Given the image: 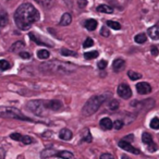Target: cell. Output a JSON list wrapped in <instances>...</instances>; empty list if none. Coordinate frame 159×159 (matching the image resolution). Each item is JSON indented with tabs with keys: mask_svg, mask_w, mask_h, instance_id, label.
Here are the masks:
<instances>
[{
	"mask_svg": "<svg viewBox=\"0 0 159 159\" xmlns=\"http://www.w3.org/2000/svg\"><path fill=\"white\" fill-rule=\"evenodd\" d=\"M39 19V13L32 3H22L14 12V22L19 30L26 31Z\"/></svg>",
	"mask_w": 159,
	"mask_h": 159,
	"instance_id": "1",
	"label": "cell"
},
{
	"mask_svg": "<svg viewBox=\"0 0 159 159\" xmlns=\"http://www.w3.org/2000/svg\"><path fill=\"white\" fill-rule=\"evenodd\" d=\"M39 69L43 72H51L59 73V74H70L77 70V66L69 62H60V61H50L44 62L40 64Z\"/></svg>",
	"mask_w": 159,
	"mask_h": 159,
	"instance_id": "2",
	"label": "cell"
},
{
	"mask_svg": "<svg viewBox=\"0 0 159 159\" xmlns=\"http://www.w3.org/2000/svg\"><path fill=\"white\" fill-rule=\"evenodd\" d=\"M108 94H102V95H96L89 98L84 105L82 109V115L85 117H89V116L94 115L98 109L100 108L102 104L108 99Z\"/></svg>",
	"mask_w": 159,
	"mask_h": 159,
	"instance_id": "3",
	"label": "cell"
},
{
	"mask_svg": "<svg viewBox=\"0 0 159 159\" xmlns=\"http://www.w3.org/2000/svg\"><path fill=\"white\" fill-rule=\"evenodd\" d=\"M0 117L11 118V119L16 120H24V121H33L31 118L24 116L19 109L14 108V107L0 106Z\"/></svg>",
	"mask_w": 159,
	"mask_h": 159,
	"instance_id": "4",
	"label": "cell"
},
{
	"mask_svg": "<svg viewBox=\"0 0 159 159\" xmlns=\"http://www.w3.org/2000/svg\"><path fill=\"white\" fill-rule=\"evenodd\" d=\"M26 107L29 110L34 112L37 116H45L46 113V106H45V100H30L26 102Z\"/></svg>",
	"mask_w": 159,
	"mask_h": 159,
	"instance_id": "5",
	"label": "cell"
},
{
	"mask_svg": "<svg viewBox=\"0 0 159 159\" xmlns=\"http://www.w3.org/2000/svg\"><path fill=\"white\" fill-rule=\"evenodd\" d=\"M142 141H143V143L147 146L148 150H149L150 152H155L157 150V145L154 143L152 135H150L149 133L144 132L143 135H142Z\"/></svg>",
	"mask_w": 159,
	"mask_h": 159,
	"instance_id": "6",
	"label": "cell"
},
{
	"mask_svg": "<svg viewBox=\"0 0 159 159\" xmlns=\"http://www.w3.org/2000/svg\"><path fill=\"white\" fill-rule=\"evenodd\" d=\"M118 95L120 96V97L124 98V99H129L130 97H132V91H131L130 86H129L128 84H125V83H122V84H120L119 86H118Z\"/></svg>",
	"mask_w": 159,
	"mask_h": 159,
	"instance_id": "7",
	"label": "cell"
},
{
	"mask_svg": "<svg viewBox=\"0 0 159 159\" xmlns=\"http://www.w3.org/2000/svg\"><path fill=\"white\" fill-rule=\"evenodd\" d=\"M118 145H119V147H121L123 150H126V152H132V154H135V155H139V149L133 147V146L131 145L129 142L124 141V139H121V141H119Z\"/></svg>",
	"mask_w": 159,
	"mask_h": 159,
	"instance_id": "8",
	"label": "cell"
},
{
	"mask_svg": "<svg viewBox=\"0 0 159 159\" xmlns=\"http://www.w3.org/2000/svg\"><path fill=\"white\" fill-rule=\"evenodd\" d=\"M45 106H46L47 110H53L58 111L62 108V102L60 100H45Z\"/></svg>",
	"mask_w": 159,
	"mask_h": 159,
	"instance_id": "9",
	"label": "cell"
},
{
	"mask_svg": "<svg viewBox=\"0 0 159 159\" xmlns=\"http://www.w3.org/2000/svg\"><path fill=\"white\" fill-rule=\"evenodd\" d=\"M136 91L141 95H147L152 92V86L146 82H141L136 84Z\"/></svg>",
	"mask_w": 159,
	"mask_h": 159,
	"instance_id": "10",
	"label": "cell"
},
{
	"mask_svg": "<svg viewBox=\"0 0 159 159\" xmlns=\"http://www.w3.org/2000/svg\"><path fill=\"white\" fill-rule=\"evenodd\" d=\"M147 33L152 39H154V40L159 39V26L158 25H154V26L149 27L148 31H147Z\"/></svg>",
	"mask_w": 159,
	"mask_h": 159,
	"instance_id": "11",
	"label": "cell"
},
{
	"mask_svg": "<svg viewBox=\"0 0 159 159\" xmlns=\"http://www.w3.org/2000/svg\"><path fill=\"white\" fill-rule=\"evenodd\" d=\"M30 38H31L33 42H35L37 45H39V46H48V47H52L53 45L51 44V43H46V42H43V40H40L39 36L38 35H35L34 33H30L29 34Z\"/></svg>",
	"mask_w": 159,
	"mask_h": 159,
	"instance_id": "12",
	"label": "cell"
},
{
	"mask_svg": "<svg viewBox=\"0 0 159 159\" xmlns=\"http://www.w3.org/2000/svg\"><path fill=\"white\" fill-rule=\"evenodd\" d=\"M99 125L104 130H111L113 128V122L111 121L110 118H102L99 122Z\"/></svg>",
	"mask_w": 159,
	"mask_h": 159,
	"instance_id": "13",
	"label": "cell"
},
{
	"mask_svg": "<svg viewBox=\"0 0 159 159\" xmlns=\"http://www.w3.org/2000/svg\"><path fill=\"white\" fill-rule=\"evenodd\" d=\"M59 137L62 141H70L73 137V133H72V131L69 130V129H62L59 133Z\"/></svg>",
	"mask_w": 159,
	"mask_h": 159,
	"instance_id": "14",
	"label": "cell"
},
{
	"mask_svg": "<svg viewBox=\"0 0 159 159\" xmlns=\"http://www.w3.org/2000/svg\"><path fill=\"white\" fill-rule=\"evenodd\" d=\"M56 154H57V150L56 149H53V148H46V149H44L40 152V157L43 159H46L50 158V157H56Z\"/></svg>",
	"mask_w": 159,
	"mask_h": 159,
	"instance_id": "15",
	"label": "cell"
},
{
	"mask_svg": "<svg viewBox=\"0 0 159 159\" xmlns=\"http://www.w3.org/2000/svg\"><path fill=\"white\" fill-rule=\"evenodd\" d=\"M71 22H72V16H71V14L69 13H64L63 16H61V20H60V25H62V26H68V25L71 24Z\"/></svg>",
	"mask_w": 159,
	"mask_h": 159,
	"instance_id": "16",
	"label": "cell"
},
{
	"mask_svg": "<svg viewBox=\"0 0 159 159\" xmlns=\"http://www.w3.org/2000/svg\"><path fill=\"white\" fill-rule=\"evenodd\" d=\"M97 24H98V22L96 20H94V19H89V20L85 22L84 26L86 27V30H89V31H95L96 27H97Z\"/></svg>",
	"mask_w": 159,
	"mask_h": 159,
	"instance_id": "17",
	"label": "cell"
},
{
	"mask_svg": "<svg viewBox=\"0 0 159 159\" xmlns=\"http://www.w3.org/2000/svg\"><path fill=\"white\" fill-rule=\"evenodd\" d=\"M56 157H59V158L62 159H73L74 158V155L71 152H68V150H62V152H57Z\"/></svg>",
	"mask_w": 159,
	"mask_h": 159,
	"instance_id": "18",
	"label": "cell"
},
{
	"mask_svg": "<svg viewBox=\"0 0 159 159\" xmlns=\"http://www.w3.org/2000/svg\"><path fill=\"white\" fill-rule=\"evenodd\" d=\"M96 10H97L98 12H102V13H107V14H110V13H112V12H113V9L108 5L98 6V7L96 8Z\"/></svg>",
	"mask_w": 159,
	"mask_h": 159,
	"instance_id": "19",
	"label": "cell"
},
{
	"mask_svg": "<svg viewBox=\"0 0 159 159\" xmlns=\"http://www.w3.org/2000/svg\"><path fill=\"white\" fill-rule=\"evenodd\" d=\"M123 66H124V60L122 59H116L112 63V68L116 72H119Z\"/></svg>",
	"mask_w": 159,
	"mask_h": 159,
	"instance_id": "20",
	"label": "cell"
},
{
	"mask_svg": "<svg viewBox=\"0 0 159 159\" xmlns=\"http://www.w3.org/2000/svg\"><path fill=\"white\" fill-rule=\"evenodd\" d=\"M24 46H25V45H24V43H23V42H16V43H14V44L12 45L11 48H10V50L14 51V52H19L21 49L24 48Z\"/></svg>",
	"mask_w": 159,
	"mask_h": 159,
	"instance_id": "21",
	"label": "cell"
},
{
	"mask_svg": "<svg viewBox=\"0 0 159 159\" xmlns=\"http://www.w3.org/2000/svg\"><path fill=\"white\" fill-rule=\"evenodd\" d=\"M35 1L37 3H39L42 7L47 8V9L51 8V7H52V5H53V0H35Z\"/></svg>",
	"mask_w": 159,
	"mask_h": 159,
	"instance_id": "22",
	"label": "cell"
},
{
	"mask_svg": "<svg viewBox=\"0 0 159 159\" xmlns=\"http://www.w3.org/2000/svg\"><path fill=\"white\" fill-rule=\"evenodd\" d=\"M50 53H49L48 50L46 49H40V50L37 51V57L39 58L40 60H45V59H48Z\"/></svg>",
	"mask_w": 159,
	"mask_h": 159,
	"instance_id": "23",
	"label": "cell"
},
{
	"mask_svg": "<svg viewBox=\"0 0 159 159\" xmlns=\"http://www.w3.org/2000/svg\"><path fill=\"white\" fill-rule=\"evenodd\" d=\"M8 24V14L5 11L0 13V27H5Z\"/></svg>",
	"mask_w": 159,
	"mask_h": 159,
	"instance_id": "24",
	"label": "cell"
},
{
	"mask_svg": "<svg viewBox=\"0 0 159 159\" xmlns=\"http://www.w3.org/2000/svg\"><path fill=\"white\" fill-rule=\"evenodd\" d=\"M107 26L108 27H111L112 30H116V31H119V30H121V24L118 22H116V21H107Z\"/></svg>",
	"mask_w": 159,
	"mask_h": 159,
	"instance_id": "25",
	"label": "cell"
},
{
	"mask_svg": "<svg viewBox=\"0 0 159 159\" xmlns=\"http://www.w3.org/2000/svg\"><path fill=\"white\" fill-rule=\"evenodd\" d=\"M134 39L137 44H144V43H146V40H147V36L144 33H141V34H137Z\"/></svg>",
	"mask_w": 159,
	"mask_h": 159,
	"instance_id": "26",
	"label": "cell"
},
{
	"mask_svg": "<svg viewBox=\"0 0 159 159\" xmlns=\"http://www.w3.org/2000/svg\"><path fill=\"white\" fill-rule=\"evenodd\" d=\"M128 76L130 77L132 81H136V80L142 79V74H141V73L134 72V71H129V72H128Z\"/></svg>",
	"mask_w": 159,
	"mask_h": 159,
	"instance_id": "27",
	"label": "cell"
},
{
	"mask_svg": "<svg viewBox=\"0 0 159 159\" xmlns=\"http://www.w3.org/2000/svg\"><path fill=\"white\" fill-rule=\"evenodd\" d=\"M99 56L98 51H89V52H85L84 53V58L85 59H95Z\"/></svg>",
	"mask_w": 159,
	"mask_h": 159,
	"instance_id": "28",
	"label": "cell"
},
{
	"mask_svg": "<svg viewBox=\"0 0 159 159\" xmlns=\"http://www.w3.org/2000/svg\"><path fill=\"white\" fill-rule=\"evenodd\" d=\"M61 55L62 56H66V57H69V56H72V57H76V52L72 50H69L66 48H62L61 49Z\"/></svg>",
	"mask_w": 159,
	"mask_h": 159,
	"instance_id": "29",
	"label": "cell"
},
{
	"mask_svg": "<svg viewBox=\"0 0 159 159\" xmlns=\"http://www.w3.org/2000/svg\"><path fill=\"white\" fill-rule=\"evenodd\" d=\"M10 68H11V64H10L7 60H0V70L6 71Z\"/></svg>",
	"mask_w": 159,
	"mask_h": 159,
	"instance_id": "30",
	"label": "cell"
},
{
	"mask_svg": "<svg viewBox=\"0 0 159 159\" xmlns=\"http://www.w3.org/2000/svg\"><path fill=\"white\" fill-rule=\"evenodd\" d=\"M21 142H22L23 144H25V145H29V144H33L34 142V139L31 136H27V135H22V139H21Z\"/></svg>",
	"mask_w": 159,
	"mask_h": 159,
	"instance_id": "31",
	"label": "cell"
},
{
	"mask_svg": "<svg viewBox=\"0 0 159 159\" xmlns=\"http://www.w3.org/2000/svg\"><path fill=\"white\" fill-rule=\"evenodd\" d=\"M118 108H119V102H118V100L112 99L110 102H109V109H110L111 111L118 110Z\"/></svg>",
	"mask_w": 159,
	"mask_h": 159,
	"instance_id": "32",
	"label": "cell"
},
{
	"mask_svg": "<svg viewBox=\"0 0 159 159\" xmlns=\"http://www.w3.org/2000/svg\"><path fill=\"white\" fill-rule=\"evenodd\" d=\"M92 139H93V137H92V134H91V132H89V130H85L84 133H83V141L91 143Z\"/></svg>",
	"mask_w": 159,
	"mask_h": 159,
	"instance_id": "33",
	"label": "cell"
},
{
	"mask_svg": "<svg viewBox=\"0 0 159 159\" xmlns=\"http://www.w3.org/2000/svg\"><path fill=\"white\" fill-rule=\"evenodd\" d=\"M150 128L154 129V130H159V119L157 117L152 119V121H150Z\"/></svg>",
	"mask_w": 159,
	"mask_h": 159,
	"instance_id": "34",
	"label": "cell"
},
{
	"mask_svg": "<svg viewBox=\"0 0 159 159\" xmlns=\"http://www.w3.org/2000/svg\"><path fill=\"white\" fill-rule=\"evenodd\" d=\"M93 45H94V40L92 39L91 37H89L85 39L84 44H83V47H84V48H89V47H92Z\"/></svg>",
	"mask_w": 159,
	"mask_h": 159,
	"instance_id": "35",
	"label": "cell"
},
{
	"mask_svg": "<svg viewBox=\"0 0 159 159\" xmlns=\"http://www.w3.org/2000/svg\"><path fill=\"white\" fill-rule=\"evenodd\" d=\"M123 124H124V122L122 121V120H116L115 123H113V126H115L116 130H120V129L123 128Z\"/></svg>",
	"mask_w": 159,
	"mask_h": 159,
	"instance_id": "36",
	"label": "cell"
},
{
	"mask_svg": "<svg viewBox=\"0 0 159 159\" xmlns=\"http://www.w3.org/2000/svg\"><path fill=\"white\" fill-rule=\"evenodd\" d=\"M107 66H108V62H107L106 60H100V61L97 63L98 69H100V70H104V69H106Z\"/></svg>",
	"mask_w": 159,
	"mask_h": 159,
	"instance_id": "37",
	"label": "cell"
},
{
	"mask_svg": "<svg viewBox=\"0 0 159 159\" xmlns=\"http://www.w3.org/2000/svg\"><path fill=\"white\" fill-rule=\"evenodd\" d=\"M100 34H102L104 37H108V36H110V32H109L108 27H106V26L102 27V31H100Z\"/></svg>",
	"mask_w": 159,
	"mask_h": 159,
	"instance_id": "38",
	"label": "cell"
},
{
	"mask_svg": "<svg viewBox=\"0 0 159 159\" xmlns=\"http://www.w3.org/2000/svg\"><path fill=\"white\" fill-rule=\"evenodd\" d=\"M10 137H11L12 139H14V141H21L22 139V135L20 134V133H12L11 135H10Z\"/></svg>",
	"mask_w": 159,
	"mask_h": 159,
	"instance_id": "39",
	"label": "cell"
},
{
	"mask_svg": "<svg viewBox=\"0 0 159 159\" xmlns=\"http://www.w3.org/2000/svg\"><path fill=\"white\" fill-rule=\"evenodd\" d=\"M19 55H20V57L23 58V59H30V58H31V53H30L29 51H21V52H19Z\"/></svg>",
	"mask_w": 159,
	"mask_h": 159,
	"instance_id": "40",
	"label": "cell"
},
{
	"mask_svg": "<svg viewBox=\"0 0 159 159\" xmlns=\"http://www.w3.org/2000/svg\"><path fill=\"white\" fill-rule=\"evenodd\" d=\"M77 5L80 8H85L87 5V0H77Z\"/></svg>",
	"mask_w": 159,
	"mask_h": 159,
	"instance_id": "41",
	"label": "cell"
},
{
	"mask_svg": "<svg viewBox=\"0 0 159 159\" xmlns=\"http://www.w3.org/2000/svg\"><path fill=\"white\" fill-rule=\"evenodd\" d=\"M99 159H115V158H113V156L111 154H108V152H106V154H102V156H100Z\"/></svg>",
	"mask_w": 159,
	"mask_h": 159,
	"instance_id": "42",
	"label": "cell"
},
{
	"mask_svg": "<svg viewBox=\"0 0 159 159\" xmlns=\"http://www.w3.org/2000/svg\"><path fill=\"white\" fill-rule=\"evenodd\" d=\"M152 56H155V57H156V56L158 55V48H157V47H155V46H152Z\"/></svg>",
	"mask_w": 159,
	"mask_h": 159,
	"instance_id": "43",
	"label": "cell"
},
{
	"mask_svg": "<svg viewBox=\"0 0 159 159\" xmlns=\"http://www.w3.org/2000/svg\"><path fill=\"white\" fill-rule=\"evenodd\" d=\"M121 159H132V158H130V157H129L128 155H122Z\"/></svg>",
	"mask_w": 159,
	"mask_h": 159,
	"instance_id": "44",
	"label": "cell"
},
{
	"mask_svg": "<svg viewBox=\"0 0 159 159\" xmlns=\"http://www.w3.org/2000/svg\"><path fill=\"white\" fill-rule=\"evenodd\" d=\"M158 26H159V24H158Z\"/></svg>",
	"mask_w": 159,
	"mask_h": 159,
	"instance_id": "45",
	"label": "cell"
}]
</instances>
